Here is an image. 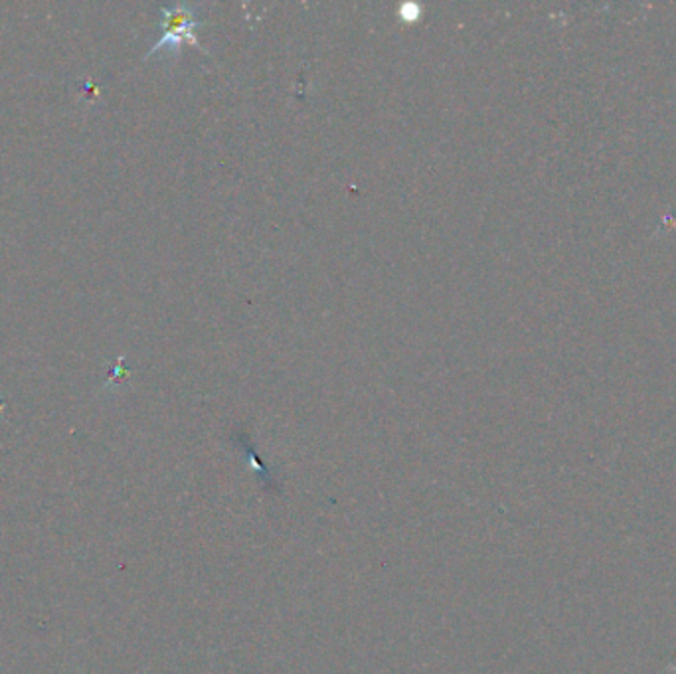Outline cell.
<instances>
[{
    "label": "cell",
    "mask_w": 676,
    "mask_h": 674,
    "mask_svg": "<svg viewBox=\"0 0 676 674\" xmlns=\"http://www.w3.org/2000/svg\"><path fill=\"white\" fill-rule=\"evenodd\" d=\"M123 374H125V372H123L121 364H117V366H115V372H113V376H111V378H113V382H115V378H121Z\"/></svg>",
    "instance_id": "cell-2"
},
{
    "label": "cell",
    "mask_w": 676,
    "mask_h": 674,
    "mask_svg": "<svg viewBox=\"0 0 676 674\" xmlns=\"http://www.w3.org/2000/svg\"><path fill=\"white\" fill-rule=\"evenodd\" d=\"M3 412H5V402L0 400V414H3Z\"/></svg>",
    "instance_id": "cell-3"
},
{
    "label": "cell",
    "mask_w": 676,
    "mask_h": 674,
    "mask_svg": "<svg viewBox=\"0 0 676 674\" xmlns=\"http://www.w3.org/2000/svg\"><path fill=\"white\" fill-rule=\"evenodd\" d=\"M202 24H204V20L196 18V8H194L192 5H172V6L162 8L160 10L162 34L159 42L145 54V59L162 52V50H170V52L178 54L182 44H190L194 48L202 50V52H206L196 36V30Z\"/></svg>",
    "instance_id": "cell-1"
}]
</instances>
